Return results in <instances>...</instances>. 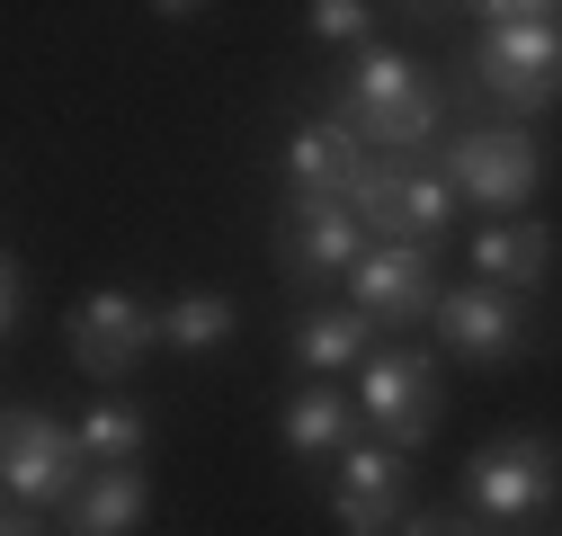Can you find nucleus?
Wrapping results in <instances>:
<instances>
[{
    "mask_svg": "<svg viewBox=\"0 0 562 536\" xmlns=\"http://www.w3.org/2000/svg\"><path fill=\"white\" fill-rule=\"evenodd\" d=\"M10 536H36V518H27V510H10Z\"/></svg>",
    "mask_w": 562,
    "mask_h": 536,
    "instance_id": "23",
    "label": "nucleus"
},
{
    "mask_svg": "<svg viewBox=\"0 0 562 536\" xmlns=\"http://www.w3.org/2000/svg\"><path fill=\"white\" fill-rule=\"evenodd\" d=\"M447 179H456V197H473V206H527L544 161H536V144L518 125H482V134H464V144L447 153Z\"/></svg>",
    "mask_w": 562,
    "mask_h": 536,
    "instance_id": "9",
    "label": "nucleus"
},
{
    "mask_svg": "<svg viewBox=\"0 0 562 536\" xmlns=\"http://www.w3.org/2000/svg\"><path fill=\"white\" fill-rule=\"evenodd\" d=\"M233 322H241V304H233V295L196 287V295L161 304V340H170V349H215V340H233Z\"/></svg>",
    "mask_w": 562,
    "mask_h": 536,
    "instance_id": "18",
    "label": "nucleus"
},
{
    "mask_svg": "<svg viewBox=\"0 0 562 536\" xmlns=\"http://www.w3.org/2000/svg\"><path fill=\"white\" fill-rule=\"evenodd\" d=\"M0 474H10V501H19V510H72V501L90 492V447H81V421L10 412Z\"/></svg>",
    "mask_w": 562,
    "mask_h": 536,
    "instance_id": "3",
    "label": "nucleus"
},
{
    "mask_svg": "<svg viewBox=\"0 0 562 536\" xmlns=\"http://www.w3.org/2000/svg\"><path fill=\"white\" fill-rule=\"evenodd\" d=\"M438 340L456 349V358H518V340H527V304L509 295V287H456V295H438Z\"/></svg>",
    "mask_w": 562,
    "mask_h": 536,
    "instance_id": "12",
    "label": "nucleus"
},
{
    "mask_svg": "<svg viewBox=\"0 0 562 536\" xmlns=\"http://www.w3.org/2000/svg\"><path fill=\"white\" fill-rule=\"evenodd\" d=\"M544 268H553V233H544V224H491V233H473V278H482V287L527 295Z\"/></svg>",
    "mask_w": 562,
    "mask_h": 536,
    "instance_id": "15",
    "label": "nucleus"
},
{
    "mask_svg": "<svg viewBox=\"0 0 562 536\" xmlns=\"http://www.w3.org/2000/svg\"><path fill=\"white\" fill-rule=\"evenodd\" d=\"M438 259L429 250H393L375 242L358 268H348V313H367L375 331H411V322H438Z\"/></svg>",
    "mask_w": 562,
    "mask_h": 536,
    "instance_id": "8",
    "label": "nucleus"
},
{
    "mask_svg": "<svg viewBox=\"0 0 562 536\" xmlns=\"http://www.w3.org/2000/svg\"><path fill=\"white\" fill-rule=\"evenodd\" d=\"M63 349H72V367L90 376V384H116V376H134L153 349H161V313L153 304H134V295H81L72 304V322H63Z\"/></svg>",
    "mask_w": 562,
    "mask_h": 536,
    "instance_id": "6",
    "label": "nucleus"
},
{
    "mask_svg": "<svg viewBox=\"0 0 562 536\" xmlns=\"http://www.w3.org/2000/svg\"><path fill=\"white\" fill-rule=\"evenodd\" d=\"M358 179H367V144L339 116L295 125V144H286V206H339V197H358Z\"/></svg>",
    "mask_w": 562,
    "mask_h": 536,
    "instance_id": "11",
    "label": "nucleus"
},
{
    "mask_svg": "<svg viewBox=\"0 0 562 536\" xmlns=\"http://www.w3.org/2000/svg\"><path fill=\"white\" fill-rule=\"evenodd\" d=\"M339 125L358 144H384V153H419L438 134V90L411 54H358V72L339 90Z\"/></svg>",
    "mask_w": 562,
    "mask_h": 536,
    "instance_id": "2",
    "label": "nucleus"
},
{
    "mask_svg": "<svg viewBox=\"0 0 562 536\" xmlns=\"http://www.w3.org/2000/svg\"><path fill=\"white\" fill-rule=\"evenodd\" d=\"M277 429H286V447L304 456V465H322V456H348V447H358V402H348L339 384H304L295 402H286V421H277Z\"/></svg>",
    "mask_w": 562,
    "mask_h": 536,
    "instance_id": "13",
    "label": "nucleus"
},
{
    "mask_svg": "<svg viewBox=\"0 0 562 536\" xmlns=\"http://www.w3.org/2000/svg\"><path fill=\"white\" fill-rule=\"evenodd\" d=\"M402 536H473V527L447 518V510H419V518H402Z\"/></svg>",
    "mask_w": 562,
    "mask_h": 536,
    "instance_id": "22",
    "label": "nucleus"
},
{
    "mask_svg": "<svg viewBox=\"0 0 562 536\" xmlns=\"http://www.w3.org/2000/svg\"><path fill=\"white\" fill-rule=\"evenodd\" d=\"M553 492H562V447L536 438V429H509L501 447H482L464 465V501L482 518H536Z\"/></svg>",
    "mask_w": 562,
    "mask_h": 536,
    "instance_id": "7",
    "label": "nucleus"
},
{
    "mask_svg": "<svg viewBox=\"0 0 562 536\" xmlns=\"http://www.w3.org/2000/svg\"><path fill=\"white\" fill-rule=\"evenodd\" d=\"M0 295H10V304H0V322H10L19 331V313H27V268L10 259V268H0Z\"/></svg>",
    "mask_w": 562,
    "mask_h": 536,
    "instance_id": "21",
    "label": "nucleus"
},
{
    "mask_svg": "<svg viewBox=\"0 0 562 536\" xmlns=\"http://www.w3.org/2000/svg\"><path fill=\"white\" fill-rule=\"evenodd\" d=\"M295 358H304L313 376L367 367V358H375V322H367V313H304V322H295Z\"/></svg>",
    "mask_w": 562,
    "mask_h": 536,
    "instance_id": "17",
    "label": "nucleus"
},
{
    "mask_svg": "<svg viewBox=\"0 0 562 536\" xmlns=\"http://www.w3.org/2000/svg\"><path fill=\"white\" fill-rule=\"evenodd\" d=\"M473 72L491 81V99L536 116L562 99V10H536V0H491L482 10V45Z\"/></svg>",
    "mask_w": 562,
    "mask_h": 536,
    "instance_id": "1",
    "label": "nucleus"
},
{
    "mask_svg": "<svg viewBox=\"0 0 562 536\" xmlns=\"http://www.w3.org/2000/svg\"><path fill=\"white\" fill-rule=\"evenodd\" d=\"M358 224L384 233L393 250H438V233L456 224V179L447 170H393V161H367L358 179Z\"/></svg>",
    "mask_w": 562,
    "mask_h": 536,
    "instance_id": "5",
    "label": "nucleus"
},
{
    "mask_svg": "<svg viewBox=\"0 0 562 536\" xmlns=\"http://www.w3.org/2000/svg\"><path fill=\"white\" fill-rule=\"evenodd\" d=\"M402 492H411V456L402 447H348L339 456V483H330V510L348 536H393L402 527Z\"/></svg>",
    "mask_w": 562,
    "mask_h": 536,
    "instance_id": "10",
    "label": "nucleus"
},
{
    "mask_svg": "<svg viewBox=\"0 0 562 536\" xmlns=\"http://www.w3.org/2000/svg\"><path fill=\"white\" fill-rule=\"evenodd\" d=\"M367 27H375L367 0H322V10H313V36H330V45H358Z\"/></svg>",
    "mask_w": 562,
    "mask_h": 536,
    "instance_id": "20",
    "label": "nucleus"
},
{
    "mask_svg": "<svg viewBox=\"0 0 562 536\" xmlns=\"http://www.w3.org/2000/svg\"><path fill=\"white\" fill-rule=\"evenodd\" d=\"M144 438H153V421L134 412V402H99V412L81 421V447H90V465H134V456H144Z\"/></svg>",
    "mask_w": 562,
    "mask_h": 536,
    "instance_id": "19",
    "label": "nucleus"
},
{
    "mask_svg": "<svg viewBox=\"0 0 562 536\" xmlns=\"http://www.w3.org/2000/svg\"><path fill=\"white\" fill-rule=\"evenodd\" d=\"M358 412L375 421V438H384V447L419 456V447L438 438V421H447L438 358H429V349H375V358H367V376H358Z\"/></svg>",
    "mask_w": 562,
    "mask_h": 536,
    "instance_id": "4",
    "label": "nucleus"
},
{
    "mask_svg": "<svg viewBox=\"0 0 562 536\" xmlns=\"http://www.w3.org/2000/svg\"><path fill=\"white\" fill-rule=\"evenodd\" d=\"M286 224H295V268H358L375 242H367V224H358V206H286Z\"/></svg>",
    "mask_w": 562,
    "mask_h": 536,
    "instance_id": "16",
    "label": "nucleus"
},
{
    "mask_svg": "<svg viewBox=\"0 0 562 536\" xmlns=\"http://www.w3.org/2000/svg\"><path fill=\"white\" fill-rule=\"evenodd\" d=\"M144 510H153L144 474H134V465H99L90 492L63 510V536H134V527H144Z\"/></svg>",
    "mask_w": 562,
    "mask_h": 536,
    "instance_id": "14",
    "label": "nucleus"
}]
</instances>
